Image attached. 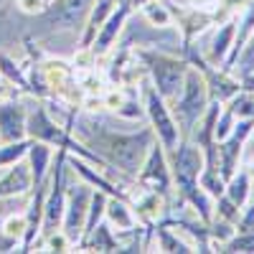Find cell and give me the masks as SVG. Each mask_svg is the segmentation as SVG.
Listing matches in <instances>:
<instances>
[{
  "label": "cell",
  "instance_id": "cell-1",
  "mask_svg": "<svg viewBox=\"0 0 254 254\" xmlns=\"http://www.w3.org/2000/svg\"><path fill=\"white\" fill-rule=\"evenodd\" d=\"M71 132L92 153H97L112 171H120V173L132 176V178L140 171L150 145L155 142V132L150 125L127 132V130H112L107 125H99L94 117L76 120V130L71 127Z\"/></svg>",
  "mask_w": 254,
  "mask_h": 254
},
{
  "label": "cell",
  "instance_id": "cell-2",
  "mask_svg": "<svg viewBox=\"0 0 254 254\" xmlns=\"http://www.w3.org/2000/svg\"><path fill=\"white\" fill-rule=\"evenodd\" d=\"M168 165H171L173 193L178 196V203L193 208L198 221L208 224L214 219V196L201 186L203 150L193 140L183 137L173 150H168Z\"/></svg>",
  "mask_w": 254,
  "mask_h": 254
},
{
  "label": "cell",
  "instance_id": "cell-3",
  "mask_svg": "<svg viewBox=\"0 0 254 254\" xmlns=\"http://www.w3.org/2000/svg\"><path fill=\"white\" fill-rule=\"evenodd\" d=\"M135 56L142 64L147 81H150L155 87V92L171 104L178 97V92L183 87V79H186V71H188L186 56H173V54H165V51H158V49H137Z\"/></svg>",
  "mask_w": 254,
  "mask_h": 254
},
{
  "label": "cell",
  "instance_id": "cell-4",
  "mask_svg": "<svg viewBox=\"0 0 254 254\" xmlns=\"http://www.w3.org/2000/svg\"><path fill=\"white\" fill-rule=\"evenodd\" d=\"M208 104H211V97H208L206 79H203V74L196 66H190V64H188L183 87H181L178 97L171 102L173 117H176V122L181 127V137H188L190 135V130H193L196 122L203 117Z\"/></svg>",
  "mask_w": 254,
  "mask_h": 254
},
{
  "label": "cell",
  "instance_id": "cell-5",
  "mask_svg": "<svg viewBox=\"0 0 254 254\" xmlns=\"http://www.w3.org/2000/svg\"><path fill=\"white\" fill-rule=\"evenodd\" d=\"M140 97H142L145 117H147V122H150L153 132H155V140L165 147V153L173 150L183 137H181V127L173 117L171 104L155 92V87L147 79H140Z\"/></svg>",
  "mask_w": 254,
  "mask_h": 254
},
{
  "label": "cell",
  "instance_id": "cell-6",
  "mask_svg": "<svg viewBox=\"0 0 254 254\" xmlns=\"http://www.w3.org/2000/svg\"><path fill=\"white\" fill-rule=\"evenodd\" d=\"M135 183L145 190L160 193L168 203L173 201V176H171V165H168V153L158 140L150 145L140 171L135 173Z\"/></svg>",
  "mask_w": 254,
  "mask_h": 254
},
{
  "label": "cell",
  "instance_id": "cell-7",
  "mask_svg": "<svg viewBox=\"0 0 254 254\" xmlns=\"http://www.w3.org/2000/svg\"><path fill=\"white\" fill-rule=\"evenodd\" d=\"M92 193L94 188L87 181H79L66 186V203H64V216H61V231L71 239L74 249L84 234L87 226V216H89V203H92Z\"/></svg>",
  "mask_w": 254,
  "mask_h": 254
},
{
  "label": "cell",
  "instance_id": "cell-8",
  "mask_svg": "<svg viewBox=\"0 0 254 254\" xmlns=\"http://www.w3.org/2000/svg\"><path fill=\"white\" fill-rule=\"evenodd\" d=\"M252 130H254V117H244V120H237L234 130H231L224 140H219L214 145V153H216V168L224 178V183L239 171L242 165V155H244V147H247V140L252 137Z\"/></svg>",
  "mask_w": 254,
  "mask_h": 254
},
{
  "label": "cell",
  "instance_id": "cell-9",
  "mask_svg": "<svg viewBox=\"0 0 254 254\" xmlns=\"http://www.w3.org/2000/svg\"><path fill=\"white\" fill-rule=\"evenodd\" d=\"M92 3L94 0H54L38 18H46V26L54 31H81Z\"/></svg>",
  "mask_w": 254,
  "mask_h": 254
},
{
  "label": "cell",
  "instance_id": "cell-10",
  "mask_svg": "<svg viewBox=\"0 0 254 254\" xmlns=\"http://www.w3.org/2000/svg\"><path fill=\"white\" fill-rule=\"evenodd\" d=\"M132 10L130 5L125 3V0H120V3L115 5V10L107 15V20L99 26V31L94 33V41H92V46L89 51L94 54V59H102V56H107L115 46H117V38L122 36L125 26H127V20H130Z\"/></svg>",
  "mask_w": 254,
  "mask_h": 254
},
{
  "label": "cell",
  "instance_id": "cell-11",
  "mask_svg": "<svg viewBox=\"0 0 254 254\" xmlns=\"http://www.w3.org/2000/svg\"><path fill=\"white\" fill-rule=\"evenodd\" d=\"M173 18L178 20V31L183 36V49H186V46L193 44L208 26L216 23L219 13H214V8H183V10H173Z\"/></svg>",
  "mask_w": 254,
  "mask_h": 254
},
{
  "label": "cell",
  "instance_id": "cell-12",
  "mask_svg": "<svg viewBox=\"0 0 254 254\" xmlns=\"http://www.w3.org/2000/svg\"><path fill=\"white\" fill-rule=\"evenodd\" d=\"M26 102L18 97L0 102V142L26 140Z\"/></svg>",
  "mask_w": 254,
  "mask_h": 254
},
{
  "label": "cell",
  "instance_id": "cell-13",
  "mask_svg": "<svg viewBox=\"0 0 254 254\" xmlns=\"http://www.w3.org/2000/svg\"><path fill=\"white\" fill-rule=\"evenodd\" d=\"M104 221L110 224V229L115 234H135L140 231V221L132 211V203L122 198V196H110L107 206H104Z\"/></svg>",
  "mask_w": 254,
  "mask_h": 254
},
{
  "label": "cell",
  "instance_id": "cell-14",
  "mask_svg": "<svg viewBox=\"0 0 254 254\" xmlns=\"http://www.w3.org/2000/svg\"><path fill=\"white\" fill-rule=\"evenodd\" d=\"M31 190H33V178H31V168L26 158L5 168V173L0 176V201L28 196Z\"/></svg>",
  "mask_w": 254,
  "mask_h": 254
},
{
  "label": "cell",
  "instance_id": "cell-15",
  "mask_svg": "<svg viewBox=\"0 0 254 254\" xmlns=\"http://www.w3.org/2000/svg\"><path fill=\"white\" fill-rule=\"evenodd\" d=\"M234 36H237V18H226L224 23H219L214 38H211V46L206 51V61L214 64V66H224V61L231 54V46H234Z\"/></svg>",
  "mask_w": 254,
  "mask_h": 254
},
{
  "label": "cell",
  "instance_id": "cell-16",
  "mask_svg": "<svg viewBox=\"0 0 254 254\" xmlns=\"http://www.w3.org/2000/svg\"><path fill=\"white\" fill-rule=\"evenodd\" d=\"M153 239H155V247H158L155 252H171V254H193V252H198L193 242H188L181 231H176L173 226H168L163 221H158L153 226Z\"/></svg>",
  "mask_w": 254,
  "mask_h": 254
},
{
  "label": "cell",
  "instance_id": "cell-17",
  "mask_svg": "<svg viewBox=\"0 0 254 254\" xmlns=\"http://www.w3.org/2000/svg\"><path fill=\"white\" fill-rule=\"evenodd\" d=\"M26 163L31 168V178H33V188H36V186H41L49 178L51 163H54V147L46 145V142L31 140L28 153H26Z\"/></svg>",
  "mask_w": 254,
  "mask_h": 254
},
{
  "label": "cell",
  "instance_id": "cell-18",
  "mask_svg": "<svg viewBox=\"0 0 254 254\" xmlns=\"http://www.w3.org/2000/svg\"><path fill=\"white\" fill-rule=\"evenodd\" d=\"M120 0H94L89 13H87V20L81 26V36H79V49H89L92 41H94V33L99 31V26L107 20V15L115 10V5Z\"/></svg>",
  "mask_w": 254,
  "mask_h": 254
},
{
  "label": "cell",
  "instance_id": "cell-19",
  "mask_svg": "<svg viewBox=\"0 0 254 254\" xmlns=\"http://www.w3.org/2000/svg\"><path fill=\"white\" fill-rule=\"evenodd\" d=\"M252 186H254V183H252V178H249V173H247V168L239 165V171L226 181L224 196H226L229 201H234L239 208H244L247 201H249V196H252Z\"/></svg>",
  "mask_w": 254,
  "mask_h": 254
},
{
  "label": "cell",
  "instance_id": "cell-20",
  "mask_svg": "<svg viewBox=\"0 0 254 254\" xmlns=\"http://www.w3.org/2000/svg\"><path fill=\"white\" fill-rule=\"evenodd\" d=\"M140 13L153 28H171L176 23L171 3H165V0H147V3L140 8Z\"/></svg>",
  "mask_w": 254,
  "mask_h": 254
},
{
  "label": "cell",
  "instance_id": "cell-21",
  "mask_svg": "<svg viewBox=\"0 0 254 254\" xmlns=\"http://www.w3.org/2000/svg\"><path fill=\"white\" fill-rule=\"evenodd\" d=\"M0 76L3 79H8L13 87L18 89V92H23V94H31V87H28V76H26V69L20 66V64L13 59V56H8V54H3L0 51Z\"/></svg>",
  "mask_w": 254,
  "mask_h": 254
},
{
  "label": "cell",
  "instance_id": "cell-22",
  "mask_svg": "<svg viewBox=\"0 0 254 254\" xmlns=\"http://www.w3.org/2000/svg\"><path fill=\"white\" fill-rule=\"evenodd\" d=\"M28 145L31 140H13V142H0V171H5V168H10L13 163L23 160L26 153H28Z\"/></svg>",
  "mask_w": 254,
  "mask_h": 254
},
{
  "label": "cell",
  "instance_id": "cell-23",
  "mask_svg": "<svg viewBox=\"0 0 254 254\" xmlns=\"http://www.w3.org/2000/svg\"><path fill=\"white\" fill-rule=\"evenodd\" d=\"M0 229H3L10 239H15L20 244V242H23V237H26V231H28V216H26V211H13V214H8L3 221H0Z\"/></svg>",
  "mask_w": 254,
  "mask_h": 254
},
{
  "label": "cell",
  "instance_id": "cell-24",
  "mask_svg": "<svg viewBox=\"0 0 254 254\" xmlns=\"http://www.w3.org/2000/svg\"><path fill=\"white\" fill-rule=\"evenodd\" d=\"M219 252H242V254H249L254 252V231H234L231 234V239H226Z\"/></svg>",
  "mask_w": 254,
  "mask_h": 254
},
{
  "label": "cell",
  "instance_id": "cell-25",
  "mask_svg": "<svg viewBox=\"0 0 254 254\" xmlns=\"http://www.w3.org/2000/svg\"><path fill=\"white\" fill-rule=\"evenodd\" d=\"M41 242H44V249H41V252H74L71 239L64 234L61 229H56V231H51V234H46Z\"/></svg>",
  "mask_w": 254,
  "mask_h": 254
},
{
  "label": "cell",
  "instance_id": "cell-26",
  "mask_svg": "<svg viewBox=\"0 0 254 254\" xmlns=\"http://www.w3.org/2000/svg\"><path fill=\"white\" fill-rule=\"evenodd\" d=\"M15 8L23 13V15H33V18H38V15H44V13H46L49 3H46V0H15Z\"/></svg>",
  "mask_w": 254,
  "mask_h": 254
},
{
  "label": "cell",
  "instance_id": "cell-27",
  "mask_svg": "<svg viewBox=\"0 0 254 254\" xmlns=\"http://www.w3.org/2000/svg\"><path fill=\"white\" fill-rule=\"evenodd\" d=\"M15 249L20 252V244H18L15 239H10L5 231L0 229V254H3V252H15Z\"/></svg>",
  "mask_w": 254,
  "mask_h": 254
},
{
  "label": "cell",
  "instance_id": "cell-28",
  "mask_svg": "<svg viewBox=\"0 0 254 254\" xmlns=\"http://www.w3.org/2000/svg\"><path fill=\"white\" fill-rule=\"evenodd\" d=\"M20 92L13 87V84L8 81V79H3V76H0V102H3V99H10V97H18Z\"/></svg>",
  "mask_w": 254,
  "mask_h": 254
},
{
  "label": "cell",
  "instance_id": "cell-29",
  "mask_svg": "<svg viewBox=\"0 0 254 254\" xmlns=\"http://www.w3.org/2000/svg\"><path fill=\"white\" fill-rule=\"evenodd\" d=\"M125 3H127V5H130V10L135 13V10H140V8H142V5L147 3V0H125Z\"/></svg>",
  "mask_w": 254,
  "mask_h": 254
},
{
  "label": "cell",
  "instance_id": "cell-30",
  "mask_svg": "<svg viewBox=\"0 0 254 254\" xmlns=\"http://www.w3.org/2000/svg\"><path fill=\"white\" fill-rule=\"evenodd\" d=\"M247 173H249V178H252V183H254V160L249 163V168H247Z\"/></svg>",
  "mask_w": 254,
  "mask_h": 254
},
{
  "label": "cell",
  "instance_id": "cell-31",
  "mask_svg": "<svg viewBox=\"0 0 254 254\" xmlns=\"http://www.w3.org/2000/svg\"><path fill=\"white\" fill-rule=\"evenodd\" d=\"M46 3H49V5H51V3H54V0H46Z\"/></svg>",
  "mask_w": 254,
  "mask_h": 254
},
{
  "label": "cell",
  "instance_id": "cell-32",
  "mask_svg": "<svg viewBox=\"0 0 254 254\" xmlns=\"http://www.w3.org/2000/svg\"><path fill=\"white\" fill-rule=\"evenodd\" d=\"M252 135H254V130H252Z\"/></svg>",
  "mask_w": 254,
  "mask_h": 254
},
{
  "label": "cell",
  "instance_id": "cell-33",
  "mask_svg": "<svg viewBox=\"0 0 254 254\" xmlns=\"http://www.w3.org/2000/svg\"><path fill=\"white\" fill-rule=\"evenodd\" d=\"M0 3H3V0H0Z\"/></svg>",
  "mask_w": 254,
  "mask_h": 254
}]
</instances>
